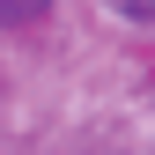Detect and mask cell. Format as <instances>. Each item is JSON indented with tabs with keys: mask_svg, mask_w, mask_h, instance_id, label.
<instances>
[{
	"mask_svg": "<svg viewBox=\"0 0 155 155\" xmlns=\"http://www.w3.org/2000/svg\"><path fill=\"white\" fill-rule=\"evenodd\" d=\"M45 8H52V0H0V15H8V22H37Z\"/></svg>",
	"mask_w": 155,
	"mask_h": 155,
	"instance_id": "cell-1",
	"label": "cell"
},
{
	"mask_svg": "<svg viewBox=\"0 0 155 155\" xmlns=\"http://www.w3.org/2000/svg\"><path fill=\"white\" fill-rule=\"evenodd\" d=\"M104 8L118 15V22H148V15H155V0H104Z\"/></svg>",
	"mask_w": 155,
	"mask_h": 155,
	"instance_id": "cell-2",
	"label": "cell"
}]
</instances>
